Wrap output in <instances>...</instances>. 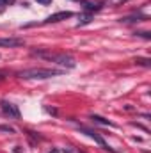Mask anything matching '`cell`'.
I'll return each instance as SVG.
<instances>
[{
    "instance_id": "1",
    "label": "cell",
    "mask_w": 151,
    "mask_h": 153,
    "mask_svg": "<svg viewBox=\"0 0 151 153\" xmlns=\"http://www.w3.org/2000/svg\"><path fill=\"white\" fill-rule=\"evenodd\" d=\"M32 57H38L43 61H48V62H53V64H59L66 70H73L76 66V61L66 52H52V50H32L30 52Z\"/></svg>"
},
{
    "instance_id": "2",
    "label": "cell",
    "mask_w": 151,
    "mask_h": 153,
    "mask_svg": "<svg viewBox=\"0 0 151 153\" xmlns=\"http://www.w3.org/2000/svg\"><path fill=\"white\" fill-rule=\"evenodd\" d=\"M64 73L62 70H50V68H29L20 71L18 76L23 80H46V78H53V76H61Z\"/></svg>"
},
{
    "instance_id": "3",
    "label": "cell",
    "mask_w": 151,
    "mask_h": 153,
    "mask_svg": "<svg viewBox=\"0 0 151 153\" xmlns=\"http://www.w3.org/2000/svg\"><path fill=\"white\" fill-rule=\"evenodd\" d=\"M0 109H2L4 116H7V117H11V119H18V117H20V109H18L14 103L7 102V100H2V102H0Z\"/></svg>"
},
{
    "instance_id": "4",
    "label": "cell",
    "mask_w": 151,
    "mask_h": 153,
    "mask_svg": "<svg viewBox=\"0 0 151 153\" xmlns=\"http://www.w3.org/2000/svg\"><path fill=\"white\" fill-rule=\"evenodd\" d=\"M80 130H82L84 134H87L91 139H94V141H96V143H98V144L103 148V150H109V152H112V153H117L115 150H112V148H110V146H109V144H107V143H105V141H103V139L98 135V134H96V132H93V130H89V128H85V126H80Z\"/></svg>"
},
{
    "instance_id": "5",
    "label": "cell",
    "mask_w": 151,
    "mask_h": 153,
    "mask_svg": "<svg viewBox=\"0 0 151 153\" xmlns=\"http://www.w3.org/2000/svg\"><path fill=\"white\" fill-rule=\"evenodd\" d=\"M73 16V13L71 11H61V13H55V14H50L43 23H57V22H62V20H66V18H71Z\"/></svg>"
},
{
    "instance_id": "6",
    "label": "cell",
    "mask_w": 151,
    "mask_h": 153,
    "mask_svg": "<svg viewBox=\"0 0 151 153\" xmlns=\"http://www.w3.org/2000/svg\"><path fill=\"white\" fill-rule=\"evenodd\" d=\"M25 41L21 38H0V46L5 48H14V46H23Z\"/></svg>"
},
{
    "instance_id": "7",
    "label": "cell",
    "mask_w": 151,
    "mask_h": 153,
    "mask_svg": "<svg viewBox=\"0 0 151 153\" xmlns=\"http://www.w3.org/2000/svg\"><path fill=\"white\" fill-rule=\"evenodd\" d=\"M148 16L144 14H137V16H126V18H121L123 23H135V22H146Z\"/></svg>"
},
{
    "instance_id": "8",
    "label": "cell",
    "mask_w": 151,
    "mask_h": 153,
    "mask_svg": "<svg viewBox=\"0 0 151 153\" xmlns=\"http://www.w3.org/2000/svg\"><path fill=\"white\" fill-rule=\"evenodd\" d=\"M91 119L93 121H96V123H100V125H105V126H114V123H110L109 119H105V117H101V116H91Z\"/></svg>"
},
{
    "instance_id": "9",
    "label": "cell",
    "mask_w": 151,
    "mask_h": 153,
    "mask_svg": "<svg viewBox=\"0 0 151 153\" xmlns=\"http://www.w3.org/2000/svg\"><path fill=\"white\" fill-rule=\"evenodd\" d=\"M126 2H130V0H101V4H103V5H110V7L123 5V4H126Z\"/></svg>"
},
{
    "instance_id": "10",
    "label": "cell",
    "mask_w": 151,
    "mask_h": 153,
    "mask_svg": "<svg viewBox=\"0 0 151 153\" xmlns=\"http://www.w3.org/2000/svg\"><path fill=\"white\" fill-rule=\"evenodd\" d=\"M93 20V13H84L82 16H80V22L76 23V27H80V25H85V23H89Z\"/></svg>"
},
{
    "instance_id": "11",
    "label": "cell",
    "mask_w": 151,
    "mask_h": 153,
    "mask_svg": "<svg viewBox=\"0 0 151 153\" xmlns=\"http://www.w3.org/2000/svg\"><path fill=\"white\" fill-rule=\"evenodd\" d=\"M151 61L150 59H135V64H139V66H144V68H150Z\"/></svg>"
},
{
    "instance_id": "12",
    "label": "cell",
    "mask_w": 151,
    "mask_h": 153,
    "mask_svg": "<svg viewBox=\"0 0 151 153\" xmlns=\"http://www.w3.org/2000/svg\"><path fill=\"white\" fill-rule=\"evenodd\" d=\"M0 132H7V134H16V130L9 125H0Z\"/></svg>"
},
{
    "instance_id": "13",
    "label": "cell",
    "mask_w": 151,
    "mask_h": 153,
    "mask_svg": "<svg viewBox=\"0 0 151 153\" xmlns=\"http://www.w3.org/2000/svg\"><path fill=\"white\" fill-rule=\"evenodd\" d=\"M11 4H14V0H0V5L4 7V5H11Z\"/></svg>"
},
{
    "instance_id": "14",
    "label": "cell",
    "mask_w": 151,
    "mask_h": 153,
    "mask_svg": "<svg viewBox=\"0 0 151 153\" xmlns=\"http://www.w3.org/2000/svg\"><path fill=\"white\" fill-rule=\"evenodd\" d=\"M135 34H139V36H142V38H146V39H151L150 32H135Z\"/></svg>"
},
{
    "instance_id": "15",
    "label": "cell",
    "mask_w": 151,
    "mask_h": 153,
    "mask_svg": "<svg viewBox=\"0 0 151 153\" xmlns=\"http://www.w3.org/2000/svg\"><path fill=\"white\" fill-rule=\"evenodd\" d=\"M39 4H43V5H48V4H52V0H38Z\"/></svg>"
},
{
    "instance_id": "16",
    "label": "cell",
    "mask_w": 151,
    "mask_h": 153,
    "mask_svg": "<svg viewBox=\"0 0 151 153\" xmlns=\"http://www.w3.org/2000/svg\"><path fill=\"white\" fill-rule=\"evenodd\" d=\"M5 75H7L5 71H0V80H4V78H5Z\"/></svg>"
},
{
    "instance_id": "17",
    "label": "cell",
    "mask_w": 151,
    "mask_h": 153,
    "mask_svg": "<svg viewBox=\"0 0 151 153\" xmlns=\"http://www.w3.org/2000/svg\"><path fill=\"white\" fill-rule=\"evenodd\" d=\"M76 2H85V0H76Z\"/></svg>"
}]
</instances>
